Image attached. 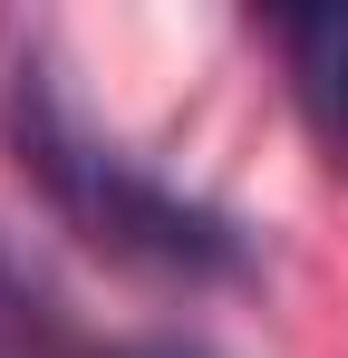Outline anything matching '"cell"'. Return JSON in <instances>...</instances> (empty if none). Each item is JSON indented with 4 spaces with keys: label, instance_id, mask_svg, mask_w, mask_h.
Masks as SVG:
<instances>
[{
    "label": "cell",
    "instance_id": "cell-4",
    "mask_svg": "<svg viewBox=\"0 0 348 358\" xmlns=\"http://www.w3.org/2000/svg\"><path fill=\"white\" fill-rule=\"evenodd\" d=\"M97 358H213L203 339H126V349H97Z\"/></svg>",
    "mask_w": 348,
    "mask_h": 358
},
{
    "label": "cell",
    "instance_id": "cell-2",
    "mask_svg": "<svg viewBox=\"0 0 348 358\" xmlns=\"http://www.w3.org/2000/svg\"><path fill=\"white\" fill-rule=\"evenodd\" d=\"M281 49H290V87L319 126V145L348 165V10H290Z\"/></svg>",
    "mask_w": 348,
    "mask_h": 358
},
{
    "label": "cell",
    "instance_id": "cell-3",
    "mask_svg": "<svg viewBox=\"0 0 348 358\" xmlns=\"http://www.w3.org/2000/svg\"><path fill=\"white\" fill-rule=\"evenodd\" d=\"M0 358H58V329H49V300L39 281L0 252Z\"/></svg>",
    "mask_w": 348,
    "mask_h": 358
},
{
    "label": "cell",
    "instance_id": "cell-1",
    "mask_svg": "<svg viewBox=\"0 0 348 358\" xmlns=\"http://www.w3.org/2000/svg\"><path fill=\"white\" fill-rule=\"evenodd\" d=\"M0 117H10L20 165L49 184V203L87 242H107L126 262H155V271H194V281L203 271H242V233H232L213 203H194L165 175H145L126 145H107L97 126L78 117V97L58 87L49 59H20L0 78Z\"/></svg>",
    "mask_w": 348,
    "mask_h": 358
}]
</instances>
